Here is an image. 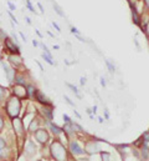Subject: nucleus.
<instances>
[{"instance_id":"473e14b6","label":"nucleus","mask_w":149,"mask_h":161,"mask_svg":"<svg viewBox=\"0 0 149 161\" xmlns=\"http://www.w3.org/2000/svg\"><path fill=\"white\" fill-rule=\"evenodd\" d=\"M64 121H65V124H72V120H71V118L69 116V115H66V114H64Z\"/></svg>"},{"instance_id":"a211bd4d","label":"nucleus","mask_w":149,"mask_h":161,"mask_svg":"<svg viewBox=\"0 0 149 161\" xmlns=\"http://www.w3.org/2000/svg\"><path fill=\"white\" fill-rule=\"evenodd\" d=\"M36 87L34 84H28L26 85V91H28V99H33L35 96V92H36Z\"/></svg>"},{"instance_id":"c756f323","label":"nucleus","mask_w":149,"mask_h":161,"mask_svg":"<svg viewBox=\"0 0 149 161\" xmlns=\"http://www.w3.org/2000/svg\"><path fill=\"white\" fill-rule=\"evenodd\" d=\"M64 99L66 100V103H67L70 106H72V108H74V106H76V105H74V101H71V99H70L67 95H64Z\"/></svg>"},{"instance_id":"f704fd0d","label":"nucleus","mask_w":149,"mask_h":161,"mask_svg":"<svg viewBox=\"0 0 149 161\" xmlns=\"http://www.w3.org/2000/svg\"><path fill=\"white\" fill-rule=\"evenodd\" d=\"M5 146H6V141H5L4 139H1V137H0V151H1V150H4V149H5Z\"/></svg>"},{"instance_id":"2eb2a0df","label":"nucleus","mask_w":149,"mask_h":161,"mask_svg":"<svg viewBox=\"0 0 149 161\" xmlns=\"http://www.w3.org/2000/svg\"><path fill=\"white\" fill-rule=\"evenodd\" d=\"M26 71L25 73H16V76H15V80H14V84H19V85H28V79L25 76Z\"/></svg>"},{"instance_id":"a18cd8bd","label":"nucleus","mask_w":149,"mask_h":161,"mask_svg":"<svg viewBox=\"0 0 149 161\" xmlns=\"http://www.w3.org/2000/svg\"><path fill=\"white\" fill-rule=\"evenodd\" d=\"M105 116H106V119H110V114L107 110H105Z\"/></svg>"},{"instance_id":"49530a36","label":"nucleus","mask_w":149,"mask_h":161,"mask_svg":"<svg viewBox=\"0 0 149 161\" xmlns=\"http://www.w3.org/2000/svg\"><path fill=\"white\" fill-rule=\"evenodd\" d=\"M74 115H76V116H77V118H78V119H81V115H80V114L77 113V110H74Z\"/></svg>"},{"instance_id":"cd10ccee","label":"nucleus","mask_w":149,"mask_h":161,"mask_svg":"<svg viewBox=\"0 0 149 161\" xmlns=\"http://www.w3.org/2000/svg\"><path fill=\"white\" fill-rule=\"evenodd\" d=\"M6 13H8V15L10 16V19H11V20H13V21H14L15 24H19V21H18V19H16V18H15V15L13 14V11H10V10H8Z\"/></svg>"},{"instance_id":"7ed1b4c3","label":"nucleus","mask_w":149,"mask_h":161,"mask_svg":"<svg viewBox=\"0 0 149 161\" xmlns=\"http://www.w3.org/2000/svg\"><path fill=\"white\" fill-rule=\"evenodd\" d=\"M11 124H13V127L15 131V136L23 146V144L25 142V139H26V130L24 126V121L20 118H15V119H11Z\"/></svg>"},{"instance_id":"b1692460","label":"nucleus","mask_w":149,"mask_h":161,"mask_svg":"<svg viewBox=\"0 0 149 161\" xmlns=\"http://www.w3.org/2000/svg\"><path fill=\"white\" fill-rule=\"evenodd\" d=\"M141 28H142V30L146 33V35L148 36V39H149V20H147L144 24H142V26H141Z\"/></svg>"},{"instance_id":"20e7f679","label":"nucleus","mask_w":149,"mask_h":161,"mask_svg":"<svg viewBox=\"0 0 149 161\" xmlns=\"http://www.w3.org/2000/svg\"><path fill=\"white\" fill-rule=\"evenodd\" d=\"M8 64L14 68L16 71H19L21 68H24V61H23V56L21 54H8Z\"/></svg>"},{"instance_id":"dca6fc26","label":"nucleus","mask_w":149,"mask_h":161,"mask_svg":"<svg viewBox=\"0 0 149 161\" xmlns=\"http://www.w3.org/2000/svg\"><path fill=\"white\" fill-rule=\"evenodd\" d=\"M47 124H49V127H50V130L52 131V134H54V135L59 136V135H61V134L64 132V129H62V127H60V126H57V125H55L54 122L47 121Z\"/></svg>"},{"instance_id":"2f4dec72","label":"nucleus","mask_w":149,"mask_h":161,"mask_svg":"<svg viewBox=\"0 0 149 161\" xmlns=\"http://www.w3.org/2000/svg\"><path fill=\"white\" fill-rule=\"evenodd\" d=\"M6 4H8V6H9V10H10V11H15V9H16L15 4H13L11 1H6Z\"/></svg>"},{"instance_id":"ddd939ff","label":"nucleus","mask_w":149,"mask_h":161,"mask_svg":"<svg viewBox=\"0 0 149 161\" xmlns=\"http://www.w3.org/2000/svg\"><path fill=\"white\" fill-rule=\"evenodd\" d=\"M41 109H42V115L45 120L51 121L54 119V105H45Z\"/></svg>"},{"instance_id":"6e6552de","label":"nucleus","mask_w":149,"mask_h":161,"mask_svg":"<svg viewBox=\"0 0 149 161\" xmlns=\"http://www.w3.org/2000/svg\"><path fill=\"white\" fill-rule=\"evenodd\" d=\"M11 95L19 97V99H28V91L25 85H19V84H13L11 85Z\"/></svg>"},{"instance_id":"3c124183","label":"nucleus","mask_w":149,"mask_h":161,"mask_svg":"<svg viewBox=\"0 0 149 161\" xmlns=\"http://www.w3.org/2000/svg\"><path fill=\"white\" fill-rule=\"evenodd\" d=\"M59 49H60L59 45H54V50H59Z\"/></svg>"},{"instance_id":"bb28decb","label":"nucleus","mask_w":149,"mask_h":161,"mask_svg":"<svg viewBox=\"0 0 149 161\" xmlns=\"http://www.w3.org/2000/svg\"><path fill=\"white\" fill-rule=\"evenodd\" d=\"M142 139H143L144 144H149V130L148 131H146V132L142 135Z\"/></svg>"},{"instance_id":"0eeeda50","label":"nucleus","mask_w":149,"mask_h":161,"mask_svg":"<svg viewBox=\"0 0 149 161\" xmlns=\"http://www.w3.org/2000/svg\"><path fill=\"white\" fill-rule=\"evenodd\" d=\"M83 142H85V154L93 155V154H97V153L101 151L100 150V144L95 139H90V140H86Z\"/></svg>"},{"instance_id":"603ef678","label":"nucleus","mask_w":149,"mask_h":161,"mask_svg":"<svg viewBox=\"0 0 149 161\" xmlns=\"http://www.w3.org/2000/svg\"><path fill=\"white\" fill-rule=\"evenodd\" d=\"M39 161H41V160H39Z\"/></svg>"},{"instance_id":"f3484780","label":"nucleus","mask_w":149,"mask_h":161,"mask_svg":"<svg viewBox=\"0 0 149 161\" xmlns=\"http://www.w3.org/2000/svg\"><path fill=\"white\" fill-rule=\"evenodd\" d=\"M39 126H40V119H33V120L30 121V125H29V127H28V131L29 132H31V134H34L35 131H36L37 129H39Z\"/></svg>"},{"instance_id":"864d4df0","label":"nucleus","mask_w":149,"mask_h":161,"mask_svg":"<svg viewBox=\"0 0 149 161\" xmlns=\"http://www.w3.org/2000/svg\"><path fill=\"white\" fill-rule=\"evenodd\" d=\"M128 1H129V0H128Z\"/></svg>"},{"instance_id":"09e8293b","label":"nucleus","mask_w":149,"mask_h":161,"mask_svg":"<svg viewBox=\"0 0 149 161\" xmlns=\"http://www.w3.org/2000/svg\"><path fill=\"white\" fill-rule=\"evenodd\" d=\"M35 33H36L37 35H39V36H40V38H42V34H41V33H40V31H39V30H37V29H36V30H35Z\"/></svg>"},{"instance_id":"aec40b11","label":"nucleus","mask_w":149,"mask_h":161,"mask_svg":"<svg viewBox=\"0 0 149 161\" xmlns=\"http://www.w3.org/2000/svg\"><path fill=\"white\" fill-rule=\"evenodd\" d=\"M66 86H67L69 89H71V90H72V92H74V94L77 96V97H78V99H82V95L80 94V91H78V87H77V86H74V85L70 84V82H66Z\"/></svg>"},{"instance_id":"e433bc0d","label":"nucleus","mask_w":149,"mask_h":161,"mask_svg":"<svg viewBox=\"0 0 149 161\" xmlns=\"http://www.w3.org/2000/svg\"><path fill=\"white\" fill-rule=\"evenodd\" d=\"M3 129H4V119H3V116L0 115V132H1Z\"/></svg>"},{"instance_id":"f257e3e1","label":"nucleus","mask_w":149,"mask_h":161,"mask_svg":"<svg viewBox=\"0 0 149 161\" xmlns=\"http://www.w3.org/2000/svg\"><path fill=\"white\" fill-rule=\"evenodd\" d=\"M50 154L55 161H69V151L59 139L50 144Z\"/></svg>"},{"instance_id":"8fccbe9b","label":"nucleus","mask_w":149,"mask_h":161,"mask_svg":"<svg viewBox=\"0 0 149 161\" xmlns=\"http://www.w3.org/2000/svg\"><path fill=\"white\" fill-rule=\"evenodd\" d=\"M47 34H49V35H50V36H52V38H55V35H54V34H52V33H51V31H49V30H47Z\"/></svg>"},{"instance_id":"7c9ffc66","label":"nucleus","mask_w":149,"mask_h":161,"mask_svg":"<svg viewBox=\"0 0 149 161\" xmlns=\"http://www.w3.org/2000/svg\"><path fill=\"white\" fill-rule=\"evenodd\" d=\"M71 33L74 34V36H76V35H81V31H80L76 26H71Z\"/></svg>"},{"instance_id":"4be33fe9","label":"nucleus","mask_w":149,"mask_h":161,"mask_svg":"<svg viewBox=\"0 0 149 161\" xmlns=\"http://www.w3.org/2000/svg\"><path fill=\"white\" fill-rule=\"evenodd\" d=\"M41 56H42V59L49 64V65H56V63L54 61V58H51V56H49V55H46V54H41Z\"/></svg>"},{"instance_id":"f8f14e48","label":"nucleus","mask_w":149,"mask_h":161,"mask_svg":"<svg viewBox=\"0 0 149 161\" xmlns=\"http://www.w3.org/2000/svg\"><path fill=\"white\" fill-rule=\"evenodd\" d=\"M34 99L36 100L39 104H41L42 106H45V105H52V103L50 101V99L41 91V90H39L37 89L36 92H35V96H34Z\"/></svg>"},{"instance_id":"4468645a","label":"nucleus","mask_w":149,"mask_h":161,"mask_svg":"<svg viewBox=\"0 0 149 161\" xmlns=\"http://www.w3.org/2000/svg\"><path fill=\"white\" fill-rule=\"evenodd\" d=\"M24 150H25V154H26L28 156L35 155V154H36V145H35V142H34V141H28V144L25 145Z\"/></svg>"},{"instance_id":"de8ad7c7","label":"nucleus","mask_w":149,"mask_h":161,"mask_svg":"<svg viewBox=\"0 0 149 161\" xmlns=\"http://www.w3.org/2000/svg\"><path fill=\"white\" fill-rule=\"evenodd\" d=\"M134 44H136V46H137L138 49H141V46H139V42H138V40H137V39L134 40Z\"/></svg>"},{"instance_id":"a878e982","label":"nucleus","mask_w":149,"mask_h":161,"mask_svg":"<svg viewBox=\"0 0 149 161\" xmlns=\"http://www.w3.org/2000/svg\"><path fill=\"white\" fill-rule=\"evenodd\" d=\"M6 91H8V90H6L4 86H1V85H0V100H1V99H4V97L6 96Z\"/></svg>"},{"instance_id":"1a4fd4ad","label":"nucleus","mask_w":149,"mask_h":161,"mask_svg":"<svg viewBox=\"0 0 149 161\" xmlns=\"http://www.w3.org/2000/svg\"><path fill=\"white\" fill-rule=\"evenodd\" d=\"M4 46H5V50L8 51V54H20V46L10 36H8L4 40Z\"/></svg>"},{"instance_id":"f03ea898","label":"nucleus","mask_w":149,"mask_h":161,"mask_svg":"<svg viewBox=\"0 0 149 161\" xmlns=\"http://www.w3.org/2000/svg\"><path fill=\"white\" fill-rule=\"evenodd\" d=\"M21 106H23L21 99H19L14 95H10L5 101V111H6L8 116L11 119L19 118L20 111H21Z\"/></svg>"},{"instance_id":"ea45409f","label":"nucleus","mask_w":149,"mask_h":161,"mask_svg":"<svg viewBox=\"0 0 149 161\" xmlns=\"http://www.w3.org/2000/svg\"><path fill=\"white\" fill-rule=\"evenodd\" d=\"M86 81H87V79H86V78L81 76V79H80V84H81V85H85V84H86Z\"/></svg>"},{"instance_id":"4c0bfd02","label":"nucleus","mask_w":149,"mask_h":161,"mask_svg":"<svg viewBox=\"0 0 149 161\" xmlns=\"http://www.w3.org/2000/svg\"><path fill=\"white\" fill-rule=\"evenodd\" d=\"M37 6H39V9H40L41 14H45V10H44V6H42V4H41V3H37Z\"/></svg>"},{"instance_id":"9d476101","label":"nucleus","mask_w":149,"mask_h":161,"mask_svg":"<svg viewBox=\"0 0 149 161\" xmlns=\"http://www.w3.org/2000/svg\"><path fill=\"white\" fill-rule=\"evenodd\" d=\"M69 151L74 156H81V155L85 154V150L80 146L78 141H76V140H70V142H69Z\"/></svg>"},{"instance_id":"c03bdc74","label":"nucleus","mask_w":149,"mask_h":161,"mask_svg":"<svg viewBox=\"0 0 149 161\" xmlns=\"http://www.w3.org/2000/svg\"><path fill=\"white\" fill-rule=\"evenodd\" d=\"M36 64L39 65V68H40V70H41V71H45V70H44V68H42V65L40 64V61H36Z\"/></svg>"},{"instance_id":"9b49d317","label":"nucleus","mask_w":149,"mask_h":161,"mask_svg":"<svg viewBox=\"0 0 149 161\" xmlns=\"http://www.w3.org/2000/svg\"><path fill=\"white\" fill-rule=\"evenodd\" d=\"M129 5H131V15H132V20H133V23H134L137 26L141 28V26H142V18H141L138 10L136 9V5H133L132 1H129Z\"/></svg>"},{"instance_id":"58836bf2","label":"nucleus","mask_w":149,"mask_h":161,"mask_svg":"<svg viewBox=\"0 0 149 161\" xmlns=\"http://www.w3.org/2000/svg\"><path fill=\"white\" fill-rule=\"evenodd\" d=\"M19 35H20V38L23 39V41H24V42H26V36L23 34V31H19Z\"/></svg>"},{"instance_id":"6ab92c4d","label":"nucleus","mask_w":149,"mask_h":161,"mask_svg":"<svg viewBox=\"0 0 149 161\" xmlns=\"http://www.w3.org/2000/svg\"><path fill=\"white\" fill-rule=\"evenodd\" d=\"M52 6H54V10L56 11V14L59 15V16H61V18H65V13L62 11V8L55 1V0H52Z\"/></svg>"},{"instance_id":"c9c22d12","label":"nucleus","mask_w":149,"mask_h":161,"mask_svg":"<svg viewBox=\"0 0 149 161\" xmlns=\"http://www.w3.org/2000/svg\"><path fill=\"white\" fill-rule=\"evenodd\" d=\"M100 80H101V85H102L103 87H106V85H107V82H106V79H105L103 76H101V78H100Z\"/></svg>"},{"instance_id":"37998d69","label":"nucleus","mask_w":149,"mask_h":161,"mask_svg":"<svg viewBox=\"0 0 149 161\" xmlns=\"http://www.w3.org/2000/svg\"><path fill=\"white\" fill-rule=\"evenodd\" d=\"M40 44H39V41L37 40H33V46H35V47H37Z\"/></svg>"},{"instance_id":"a19ab883","label":"nucleus","mask_w":149,"mask_h":161,"mask_svg":"<svg viewBox=\"0 0 149 161\" xmlns=\"http://www.w3.org/2000/svg\"><path fill=\"white\" fill-rule=\"evenodd\" d=\"M143 3H144V6L149 10V0H143Z\"/></svg>"},{"instance_id":"72a5a7b5","label":"nucleus","mask_w":149,"mask_h":161,"mask_svg":"<svg viewBox=\"0 0 149 161\" xmlns=\"http://www.w3.org/2000/svg\"><path fill=\"white\" fill-rule=\"evenodd\" d=\"M51 25H52V26L56 29V31H57V33H61V28L59 26V24H57L56 21H52V23H51Z\"/></svg>"},{"instance_id":"c85d7f7f","label":"nucleus","mask_w":149,"mask_h":161,"mask_svg":"<svg viewBox=\"0 0 149 161\" xmlns=\"http://www.w3.org/2000/svg\"><path fill=\"white\" fill-rule=\"evenodd\" d=\"M8 38V34H6V31H4L1 28H0V41H4L5 39Z\"/></svg>"},{"instance_id":"412c9836","label":"nucleus","mask_w":149,"mask_h":161,"mask_svg":"<svg viewBox=\"0 0 149 161\" xmlns=\"http://www.w3.org/2000/svg\"><path fill=\"white\" fill-rule=\"evenodd\" d=\"M105 64H106V66H107V69H108V71L111 74L116 73V66H114V64L112 63L111 60H105Z\"/></svg>"},{"instance_id":"5701e85b","label":"nucleus","mask_w":149,"mask_h":161,"mask_svg":"<svg viewBox=\"0 0 149 161\" xmlns=\"http://www.w3.org/2000/svg\"><path fill=\"white\" fill-rule=\"evenodd\" d=\"M101 159L102 161H112V156L107 151H101Z\"/></svg>"},{"instance_id":"393cba45","label":"nucleus","mask_w":149,"mask_h":161,"mask_svg":"<svg viewBox=\"0 0 149 161\" xmlns=\"http://www.w3.org/2000/svg\"><path fill=\"white\" fill-rule=\"evenodd\" d=\"M25 4H26V8H28L33 14H37V11L35 10V8L33 6V4H31V1H30V0H25Z\"/></svg>"},{"instance_id":"79ce46f5","label":"nucleus","mask_w":149,"mask_h":161,"mask_svg":"<svg viewBox=\"0 0 149 161\" xmlns=\"http://www.w3.org/2000/svg\"><path fill=\"white\" fill-rule=\"evenodd\" d=\"M25 20H26V23H28L29 25H31V19H30L29 16H25Z\"/></svg>"},{"instance_id":"39448f33","label":"nucleus","mask_w":149,"mask_h":161,"mask_svg":"<svg viewBox=\"0 0 149 161\" xmlns=\"http://www.w3.org/2000/svg\"><path fill=\"white\" fill-rule=\"evenodd\" d=\"M33 135H34V139L40 145H46L50 140V134L45 127H39Z\"/></svg>"},{"instance_id":"423d86ee","label":"nucleus","mask_w":149,"mask_h":161,"mask_svg":"<svg viewBox=\"0 0 149 161\" xmlns=\"http://www.w3.org/2000/svg\"><path fill=\"white\" fill-rule=\"evenodd\" d=\"M0 65H1L3 70H4V74H5L6 80L9 81L10 84H14V80H15V76H16V73H18V71H16L14 68H11V66L8 64V61L1 60V61H0Z\"/></svg>"}]
</instances>
